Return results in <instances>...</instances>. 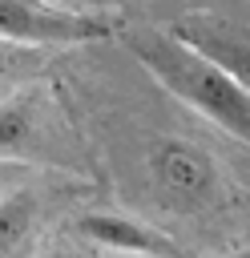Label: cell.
Wrapping results in <instances>:
<instances>
[{"label": "cell", "instance_id": "obj_2", "mask_svg": "<svg viewBox=\"0 0 250 258\" xmlns=\"http://www.w3.org/2000/svg\"><path fill=\"white\" fill-rule=\"evenodd\" d=\"M0 157L48 169H85L81 137L69 125L52 85H24L0 101Z\"/></svg>", "mask_w": 250, "mask_h": 258}, {"label": "cell", "instance_id": "obj_1", "mask_svg": "<svg viewBox=\"0 0 250 258\" xmlns=\"http://www.w3.org/2000/svg\"><path fill=\"white\" fill-rule=\"evenodd\" d=\"M121 44L181 105L198 109L202 117H210L214 125H222L230 137H238V141L250 145V97L222 69H214L194 48H185L169 28H153V24L121 28Z\"/></svg>", "mask_w": 250, "mask_h": 258}, {"label": "cell", "instance_id": "obj_4", "mask_svg": "<svg viewBox=\"0 0 250 258\" xmlns=\"http://www.w3.org/2000/svg\"><path fill=\"white\" fill-rule=\"evenodd\" d=\"M117 28L113 12L89 8H48L0 0V40L4 44H89Z\"/></svg>", "mask_w": 250, "mask_h": 258}, {"label": "cell", "instance_id": "obj_10", "mask_svg": "<svg viewBox=\"0 0 250 258\" xmlns=\"http://www.w3.org/2000/svg\"><path fill=\"white\" fill-rule=\"evenodd\" d=\"M210 258H250V254H242V250H226V254H210Z\"/></svg>", "mask_w": 250, "mask_h": 258}, {"label": "cell", "instance_id": "obj_11", "mask_svg": "<svg viewBox=\"0 0 250 258\" xmlns=\"http://www.w3.org/2000/svg\"><path fill=\"white\" fill-rule=\"evenodd\" d=\"M8 173H12V169H8V165H0V185H4V177H8Z\"/></svg>", "mask_w": 250, "mask_h": 258}, {"label": "cell", "instance_id": "obj_3", "mask_svg": "<svg viewBox=\"0 0 250 258\" xmlns=\"http://www.w3.org/2000/svg\"><path fill=\"white\" fill-rule=\"evenodd\" d=\"M145 177H149L153 202L181 218L210 214L226 198L218 161L190 137H173V133L153 137L145 149Z\"/></svg>", "mask_w": 250, "mask_h": 258}, {"label": "cell", "instance_id": "obj_9", "mask_svg": "<svg viewBox=\"0 0 250 258\" xmlns=\"http://www.w3.org/2000/svg\"><path fill=\"white\" fill-rule=\"evenodd\" d=\"M40 258H77V254H73V250H65V246H52V250H44Z\"/></svg>", "mask_w": 250, "mask_h": 258}, {"label": "cell", "instance_id": "obj_5", "mask_svg": "<svg viewBox=\"0 0 250 258\" xmlns=\"http://www.w3.org/2000/svg\"><path fill=\"white\" fill-rule=\"evenodd\" d=\"M169 32L250 97V24L222 12H185L177 24H169Z\"/></svg>", "mask_w": 250, "mask_h": 258}, {"label": "cell", "instance_id": "obj_8", "mask_svg": "<svg viewBox=\"0 0 250 258\" xmlns=\"http://www.w3.org/2000/svg\"><path fill=\"white\" fill-rule=\"evenodd\" d=\"M20 64H24V60H20L16 52H8V48H0V77H4L8 69H20Z\"/></svg>", "mask_w": 250, "mask_h": 258}, {"label": "cell", "instance_id": "obj_7", "mask_svg": "<svg viewBox=\"0 0 250 258\" xmlns=\"http://www.w3.org/2000/svg\"><path fill=\"white\" fill-rule=\"evenodd\" d=\"M44 198H48V189H40L32 181H20L0 194V258H16L28 246V238L36 234V226L44 218Z\"/></svg>", "mask_w": 250, "mask_h": 258}, {"label": "cell", "instance_id": "obj_6", "mask_svg": "<svg viewBox=\"0 0 250 258\" xmlns=\"http://www.w3.org/2000/svg\"><path fill=\"white\" fill-rule=\"evenodd\" d=\"M89 242L113 250L117 258H185L181 242H173L165 230H153L149 222H137L117 210H89L73 222Z\"/></svg>", "mask_w": 250, "mask_h": 258}]
</instances>
